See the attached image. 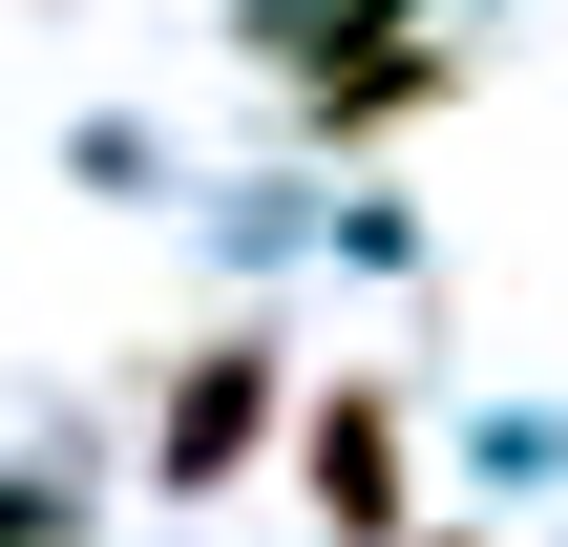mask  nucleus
Returning a JSON list of instances; mask_svg holds the SVG:
<instances>
[{
    "label": "nucleus",
    "mask_w": 568,
    "mask_h": 547,
    "mask_svg": "<svg viewBox=\"0 0 568 547\" xmlns=\"http://www.w3.org/2000/svg\"><path fill=\"white\" fill-rule=\"evenodd\" d=\"M400 547H464V527H400Z\"/></svg>",
    "instance_id": "20e7f679"
},
{
    "label": "nucleus",
    "mask_w": 568,
    "mask_h": 547,
    "mask_svg": "<svg viewBox=\"0 0 568 547\" xmlns=\"http://www.w3.org/2000/svg\"><path fill=\"white\" fill-rule=\"evenodd\" d=\"M274 422H295V358L232 316V337L169 358V401H148V485H169V506H232V485L274 464Z\"/></svg>",
    "instance_id": "f257e3e1"
},
{
    "label": "nucleus",
    "mask_w": 568,
    "mask_h": 547,
    "mask_svg": "<svg viewBox=\"0 0 568 547\" xmlns=\"http://www.w3.org/2000/svg\"><path fill=\"white\" fill-rule=\"evenodd\" d=\"M274 443H295V506H316V547H400V527H422V443H400V401H379V379H316Z\"/></svg>",
    "instance_id": "f03ea898"
},
{
    "label": "nucleus",
    "mask_w": 568,
    "mask_h": 547,
    "mask_svg": "<svg viewBox=\"0 0 568 547\" xmlns=\"http://www.w3.org/2000/svg\"><path fill=\"white\" fill-rule=\"evenodd\" d=\"M42 527H63V506H42V485H0V547H42Z\"/></svg>",
    "instance_id": "7ed1b4c3"
}]
</instances>
